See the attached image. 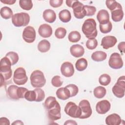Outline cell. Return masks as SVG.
<instances>
[{"label": "cell", "instance_id": "6da1fadb", "mask_svg": "<svg viewBox=\"0 0 125 125\" xmlns=\"http://www.w3.org/2000/svg\"><path fill=\"white\" fill-rule=\"evenodd\" d=\"M44 106L47 110V116L50 120L56 121L61 119V106L55 97H48L44 102Z\"/></svg>", "mask_w": 125, "mask_h": 125}, {"label": "cell", "instance_id": "7a4b0ae2", "mask_svg": "<svg viewBox=\"0 0 125 125\" xmlns=\"http://www.w3.org/2000/svg\"><path fill=\"white\" fill-rule=\"evenodd\" d=\"M96 27V22L94 19H87L84 21L82 25V30L87 39H95L98 34Z\"/></svg>", "mask_w": 125, "mask_h": 125}, {"label": "cell", "instance_id": "3957f363", "mask_svg": "<svg viewBox=\"0 0 125 125\" xmlns=\"http://www.w3.org/2000/svg\"><path fill=\"white\" fill-rule=\"evenodd\" d=\"M30 83L34 88L43 87L46 83V79L42 71L36 70L32 72L30 77Z\"/></svg>", "mask_w": 125, "mask_h": 125}, {"label": "cell", "instance_id": "277c9868", "mask_svg": "<svg viewBox=\"0 0 125 125\" xmlns=\"http://www.w3.org/2000/svg\"><path fill=\"white\" fill-rule=\"evenodd\" d=\"M12 64L10 60L6 56L0 61V74H1L5 80L11 78L12 75L11 69Z\"/></svg>", "mask_w": 125, "mask_h": 125}, {"label": "cell", "instance_id": "5b68a950", "mask_svg": "<svg viewBox=\"0 0 125 125\" xmlns=\"http://www.w3.org/2000/svg\"><path fill=\"white\" fill-rule=\"evenodd\" d=\"M29 15L25 12L16 13L12 17V23L16 27L25 26L28 24L30 21Z\"/></svg>", "mask_w": 125, "mask_h": 125}, {"label": "cell", "instance_id": "8992f818", "mask_svg": "<svg viewBox=\"0 0 125 125\" xmlns=\"http://www.w3.org/2000/svg\"><path fill=\"white\" fill-rule=\"evenodd\" d=\"M125 77H120L112 88L113 94L118 98H122L125 96Z\"/></svg>", "mask_w": 125, "mask_h": 125}, {"label": "cell", "instance_id": "52a82bcc", "mask_svg": "<svg viewBox=\"0 0 125 125\" xmlns=\"http://www.w3.org/2000/svg\"><path fill=\"white\" fill-rule=\"evenodd\" d=\"M28 81L26 71L23 67H18L14 71L13 74V81L18 85H23Z\"/></svg>", "mask_w": 125, "mask_h": 125}, {"label": "cell", "instance_id": "ba28073f", "mask_svg": "<svg viewBox=\"0 0 125 125\" xmlns=\"http://www.w3.org/2000/svg\"><path fill=\"white\" fill-rule=\"evenodd\" d=\"M64 110L67 115L72 118H79L81 115L82 111L79 106L72 102L66 104Z\"/></svg>", "mask_w": 125, "mask_h": 125}, {"label": "cell", "instance_id": "9c48e42d", "mask_svg": "<svg viewBox=\"0 0 125 125\" xmlns=\"http://www.w3.org/2000/svg\"><path fill=\"white\" fill-rule=\"evenodd\" d=\"M123 61L120 54L117 52L111 54L108 60V65L111 68L120 69L123 66Z\"/></svg>", "mask_w": 125, "mask_h": 125}, {"label": "cell", "instance_id": "30bf717a", "mask_svg": "<svg viewBox=\"0 0 125 125\" xmlns=\"http://www.w3.org/2000/svg\"><path fill=\"white\" fill-rule=\"evenodd\" d=\"M82 111L80 119H87L90 117L92 114V111L90 106L89 102L87 100H83L81 101L79 104Z\"/></svg>", "mask_w": 125, "mask_h": 125}, {"label": "cell", "instance_id": "8fae6325", "mask_svg": "<svg viewBox=\"0 0 125 125\" xmlns=\"http://www.w3.org/2000/svg\"><path fill=\"white\" fill-rule=\"evenodd\" d=\"M71 8L73 9L74 15L77 19H82L86 16V11L84 8V5L80 1L75 0Z\"/></svg>", "mask_w": 125, "mask_h": 125}, {"label": "cell", "instance_id": "7c38bea8", "mask_svg": "<svg viewBox=\"0 0 125 125\" xmlns=\"http://www.w3.org/2000/svg\"><path fill=\"white\" fill-rule=\"evenodd\" d=\"M23 40L27 43H32L36 39V31L31 26L26 27L22 32V35Z\"/></svg>", "mask_w": 125, "mask_h": 125}, {"label": "cell", "instance_id": "4fadbf2b", "mask_svg": "<svg viewBox=\"0 0 125 125\" xmlns=\"http://www.w3.org/2000/svg\"><path fill=\"white\" fill-rule=\"evenodd\" d=\"M61 72L62 74L65 77L72 76L75 72L73 65L69 62H65L61 65Z\"/></svg>", "mask_w": 125, "mask_h": 125}, {"label": "cell", "instance_id": "5bb4252c", "mask_svg": "<svg viewBox=\"0 0 125 125\" xmlns=\"http://www.w3.org/2000/svg\"><path fill=\"white\" fill-rule=\"evenodd\" d=\"M110 103L107 100H103L97 103L96 110L99 114H104L110 110Z\"/></svg>", "mask_w": 125, "mask_h": 125}, {"label": "cell", "instance_id": "9a60e30c", "mask_svg": "<svg viewBox=\"0 0 125 125\" xmlns=\"http://www.w3.org/2000/svg\"><path fill=\"white\" fill-rule=\"evenodd\" d=\"M117 40L113 36H106L102 39L101 45L104 49H108L113 47L117 43Z\"/></svg>", "mask_w": 125, "mask_h": 125}, {"label": "cell", "instance_id": "2e32d148", "mask_svg": "<svg viewBox=\"0 0 125 125\" xmlns=\"http://www.w3.org/2000/svg\"><path fill=\"white\" fill-rule=\"evenodd\" d=\"M52 32L53 30L51 26L46 23L41 24L38 29V33L44 38L50 37L52 35Z\"/></svg>", "mask_w": 125, "mask_h": 125}, {"label": "cell", "instance_id": "e0dca14e", "mask_svg": "<svg viewBox=\"0 0 125 125\" xmlns=\"http://www.w3.org/2000/svg\"><path fill=\"white\" fill-rule=\"evenodd\" d=\"M70 52L72 56L75 58H80L83 55L84 49L82 45L76 44L70 47Z\"/></svg>", "mask_w": 125, "mask_h": 125}, {"label": "cell", "instance_id": "ac0fdd59", "mask_svg": "<svg viewBox=\"0 0 125 125\" xmlns=\"http://www.w3.org/2000/svg\"><path fill=\"white\" fill-rule=\"evenodd\" d=\"M97 19L100 24H104L109 21V15L108 11L105 9L100 10L97 15Z\"/></svg>", "mask_w": 125, "mask_h": 125}, {"label": "cell", "instance_id": "d6986e66", "mask_svg": "<svg viewBox=\"0 0 125 125\" xmlns=\"http://www.w3.org/2000/svg\"><path fill=\"white\" fill-rule=\"evenodd\" d=\"M122 120L121 117L116 113H113L107 116L105 119V123L107 125H119Z\"/></svg>", "mask_w": 125, "mask_h": 125}, {"label": "cell", "instance_id": "ffe728a7", "mask_svg": "<svg viewBox=\"0 0 125 125\" xmlns=\"http://www.w3.org/2000/svg\"><path fill=\"white\" fill-rule=\"evenodd\" d=\"M42 17L45 21L48 23L54 22L56 19V14L54 10L47 9L43 12Z\"/></svg>", "mask_w": 125, "mask_h": 125}, {"label": "cell", "instance_id": "44dd1931", "mask_svg": "<svg viewBox=\"0 0 125 125\" xmlns=\"http://www.w3.org/2000/svg\"><path fill=\"white\" fill-rule=\"evenodd\" d=\"M111 13L112 19L115 22L120 21L123 18L124 12L122 6L111 11Z\"/></svg>", "mask_w": 125, "mask_h": 125}, {"label": "cell", "instance_id": "7402d4cb", "mask_svg": "<svg viewBox=\"0 0 125 125\" xmlns=\"http://www.w3.org/2000/svg\"><path fill=\"white\" fill-rule=\"evenodd\" d=\"M57 97L62 100H66L70 97L69 90L65 87L59 88L56 92Z\"/></svg>", "mask_w": 125, "mask_h": 125}, {"label": "cell", "instance_id": "603a6c76", "mask_svg": "<svg viewBox=\"0 0 125 125\" xmlns=\"http://www.w3.org/2000/svg\"><path fill=\"white\" fill-rule=\"evenodd\" d=\"M51 44L50 42L46 40L41 41L37 46L38 50L42 53H45L50 50Z\"/></svg>", "mask_w": 125, "mask_h": 125}, {"label": "cell", "instance_id": "cb8c5ba5", "mask_svg": "<svg viewBox=\"0 0 125 125\" xmlns=\"http://www.w3.org/2000/svg\"><path fill=\"white\" fill-rule=\"evenodd\" d=\"M107 58V54L102 51H97L91 55V59L95 62H102Z\"/></svg>", "mask_w": 125, "mask_h": 125}, {"label": "cell", "instance_id": "d4e9b609", "mask_svg": "<svg viewBox=\"0 0 125 125\" xmlns=\"http://www.w3.org/2000/svg\"><path fill=\"white\" fill-rule=\"evenodd\" d=\"M19 86L12 84L10 85L7 90V94L9 97L13 100H18L19 99L18 96V90Z\"/></svg>", "mask_w": 125, "mask_h": 125}, {"label": "cell", "instance_id": "484cf974", "mask_svg": "<svg viewBox=\"0 0 125 125\" xmlns=\"http://www.w3.org/2000/svg\"><path fill=\"white\" fill-rule=\"evenodd\" d=\"M59 18L61 21L66 23L69 22L71 19L70 12L67 9L61 10L59 13Z\"/></svg>", "mask_w": 125, "mask_h": 125}, {"label": "cell", "instance_id": "4316f807", "mask_svg": "<svg viewBox=\"0 0 125 125\" xmlns=\"http://www.w3.org/2000/svg\"><path fill=\"white\" fill-rule=\"evenodd\" d=\"M0 13L1 17L5 20H8L13 16L12 9L7 6H4L1 8Z\"/></svg>", "mask_w": 125, "mask_h": 125}, {"label": "cell", "instance_id": "83f0119b", "mask_svg": "<svg viewBox=\"0 0 125 125\" xmlns=\"http://www.w3.org/2000/svg\"><path fill=\"white\" fill-rule=\"evenodd\" d=\"M87 61L84 58L78 59L75 63L76 68L79 71H83L84 70L87 68Z\"/></svg>", "mask_w": 125, "mask_h": 125}, {"label": "cell", "instance_id": "f1b7e54d", "mask_svg": "<svg viewBox=\"0 0 125 125\" xmlns=\"http://www.w3.org/2000/svg\"><path fill=\"white\" fill-rule=\"evenodd\" d=\"M106 93V89L102 86H99L95 87L93 90L94 96L98 99H102L104 98Z\"/></svg>", "mask_w": 125, "mask_h": 125}, {"label": "cell", "instance_id": "f546056e", "mask_svg": "<svg viewBox=\"0 0 125 125\" xmlns=\"http://www.w3.org/2000/svg\"><path fill=\"white\" fill-rule=\"evenodd\" d=\"M81 38L80 33L77 31H71L68 36V39L69 41L72 43L78 42Z\"/></svg>", "mask_w": 125, "mask_h": 125}, {"label": "cell", "instance_id": "4dcf8cb0", "mask_svg": "<svg viewBox=\"0 0 125 125\" xmlns=\"http://www.w3.org/2000/svg\"><path fill=\"white\" fill-rule=\"evenodd\" d=\"M19 5L21 9L27 11L31 10L33 6L32 1L30 0H20Z\"/></svg>", "mask_w": 125, "mask_h": 125}, {"label": "cell", "instance_id": "1f68e13d", "mask_svg": "<svg viewBox=\"0 0 125 125\" xmlns=\"http://www.w3.org/2000/svg\"><path fill=\"white\" fill-rule=\"evenodd\" d=\"M5 56L7 57L10 60L11 62L12 65H13L16 64L19 60V55L15 52H13V51L9 52L7 53H6Z\"/></svg>", "mask_w": 125, "mask_h": 125}, {"label": "cell", "instance_id": "d6a6232c", "mask_svg": "<svg viewBox=\"0 0 125 125\" xmlns=\"http://www.w3.org/2000/svg\"><path fill=\"white\" fill-rule=\"evenodd\" d=\"M111 82L110 76L107 74H103L99 78V82L100 84L103 86L108 85Z\"/></svg>", "mask_w": 125, "mask_h": 125}, {"label": "cell", "instance_id": "836d02e7", "mask_svg": "<svg viewBox=\"0 0 125 125\" xmlns=\"http://www.w3.org/2000/svg\"><path fill=\"white\" fill-rule=\"evenodd\" d=\"M105 4L107 8L109 9L110 11H112L117 8L122 6L121 4L115 0H106L105 1Z\"/></svg>", "mask_w": 125, "mask_h": 125}, {"label": "cell", "instance_id": "e575fe53", "mask_svg": "<svg viewBox=\"0 0 125 125\" xmlns=\"http://www.w3.org/2000/svg\"><path fill=\"white\" fill-rule=\"evenodd\" d=\"M99 29L100 31L104 34L109 33L112 29V24L111 21L104 24H99Z\"/></svg>", "mask_w": 125, "mask_h": 125}, {"label": "cell", "instance_id": "d590c367", "mask_svg": "<svg viewBox=\"0 0 125 125\" xmlns=\"http://www.w3.org/2000/svg\"><path fill=\"white\" fill-rule=\"evenodd\" d=\"M69 91L70 97H72L77 95L79 92L78 87L74 84H69L65 86Z\"/></svg>", "mask_w": 125, "mask_h": 125}, {"label": "cell", "instance_id": "8d00e7d4", "mask_svg": "<svg viewBox=\"0 0 125 125\" xmlns=\"http://www.w3.org/2000/svg\"><path fill=\"white\" fill-rule=\"evenodd\" d=\"M66 33V30L64 28L60 27L56 29L55 32V36L57 38L62 39L65 37Z\"/></svg>", "mask_w": 125, "mask_h": 125}, {"label": "cell", "instance_id": "74e56055", "mask_svg": "<svg viewBox=\"0 0 125 125\" xmlns=\"http://www.w3.org/2000/svg\"><path fill=\"white\" fill-rule=\"evenodd\" d=\"M34 90L36 93V99L35 102H40L42 101L45 98L44 91L40 88H36Z\"/></svg>", "mask_w": 125, "mask_h": 125}, {"label": "cell", "instance_id": "f35d334b", "mask_svg": "<svg viewBox=\"0 0 125 125\" xmlns=\"http://www.w3.org/2000/svg\"><path fill=\"white\" fill-rule=\"evenodd\" d=\"M24 98L28 101L33 102L36 101V93L34 90H28L25 94Z\"/></svg>", "mask_w": 125, "mask_h": 125}, {"label": "cell", "instance_id": "ab89813d", "mask_svg": "<svg viewBox=\"0 0 125 125\" xmlns=\"http://www.w3.org/2000/svg\"><path fill=\"white\" fill-rule=\"evenodd\" d=\"M85 45L87 49L93 50L95 49L98 45L97 40L96 39H88L86 42Z\"/></svg>", "mask_w": 125, "mask_h": 125}, {"label": "cell", "instance_id": "60d3db41", "mask_svg": "<svg viewBox=\"0 0 125 125\" xmlns=\"http://www.w3.org/2000/svg\"><path fill=\"white\" fill-rule=\"evenodd\" d=\"M51 83L54 87H59L62 85L63 82L62 81L61 77L60 76L56 75L52 78Z\"/></svg>", "mask_w": 125, "mask_h": 125}, {"label": "cell", "instance_id": "b9f144b4", "mask_svg": "<svg viewBox=\"0 0 125 125\" xmlns=\"http://www.w3.org/2000/svg\"><path fill=\"white\" fill-rule=\"evenodd\" d=\"M84 8L85 10L87 16H93L96 12V8L95 6L85 5H84Z\"/></svg>", "mask_w": 125, "mask_h": 125}, {"label": "cell", "instance_id": "7bdbcfd3", "mask_svg": "<svg viewBox=\"0 0 125 125\" xmlns=\"http://www.w3.org/2000/svg\"><path fill=\"white\" fill-rule=\"evenodd\" d=\"M28 90L23 87H19L18 90V95L19 99H23L24 98V95L25 93Z\"/></svg>", "mask_w": 125, "mask_h": 125}, {"label": "cell", "instance_id": "ee69618b", "mask_svg": "<svg viewBox=\"0 0 125 125\" xmlns=\"http://www.w3.org/2000/svg\"><path fill=\"white\" fill-rule=\"evenodd\" d=\"M63 3L62 0H49V4L50 6L54 8H57L60 7Z\"/></svg>", "mask_w": 125, "mask_h": 125}, {"label": "cell", "instance_id": "f6af8a7d", "mask_svg": "<svg viewBox=\"0 0 125 125\" xmlns=\"http://www.w3.org/2000/svg\"><path fill=\"white\" fill-rule=\"evenodd\" d=\"M10 124L9 119L6 117H1L0 118V125H9Z\"/></svg>", "mask_w": 125, "mask_h": 125}, {"label": "cell", "instance_id": "bcb514c9", "mask_svg": "<svg viewBox=\"0 0 125 125\" xmlns=\"http://www.w3.org/2000/svg\"><path fill=\"white\" fill-rule=\"evenodd\" d=\"M125 42H120L118 45V48L121 53L123 54L125 51Z\"/></svg>", "mask_w": 125, "mask_h": 125}, {"label": "cell", "instance_id": "7dc6e473", "mask_svg": "<svg viewBox=\"0 0 125 125\" xmlns=\"http://www.w3.org/2000/svg\"><path fill=\"white\" fill-rule=\"evenodd\" d=\"M0 1L6 4L11 5L14 4L16 2V0H0Z\"/></svg>", "mask_w": 125, "mask_h": 125}, {"label": "cell", "instance_id": "c3c4849f", "mask_svg": "<svg viewBox=\"0 0 125 125\" xmlns=\"http://www.w3.org/2000/svg\"><path fill=\"white\" fill-rule=\"evenodd\" d=\"M77 125V123L73 120H68L66 121V122L64 123V125Z\"/></svg>", "mask_w": 125, "mask_h": 125}, {"label": "cell", "instance_id": "681fc988", "mask_svg": "<svg viewBox=\"0 0 125 125\" xmlns=\"http://www.w3.org/2000/svg\"><path fill=\"white\" fill-rule=\"evenodd\" d=\"M75 0H66L65 2L66 4L69 7H71L73 3L75 2Z\"/></svg>", "mask_w": 125, "mask_h": 125}, {"label": "cell", "instance_id": "f907efd6", "mask_svg": "<svg viewBox=\"0 0 125 125\" xmlns=\"http://www.w3.org/2000/svg\"><path fill=\"white\" fill-rule=\"evenodd\" d=\"M12 125H24L23 123L21 121V120H16L13 123H12Z\"/></svg>", "mask_w": 125, "mask_h": 125}]
</instances>
